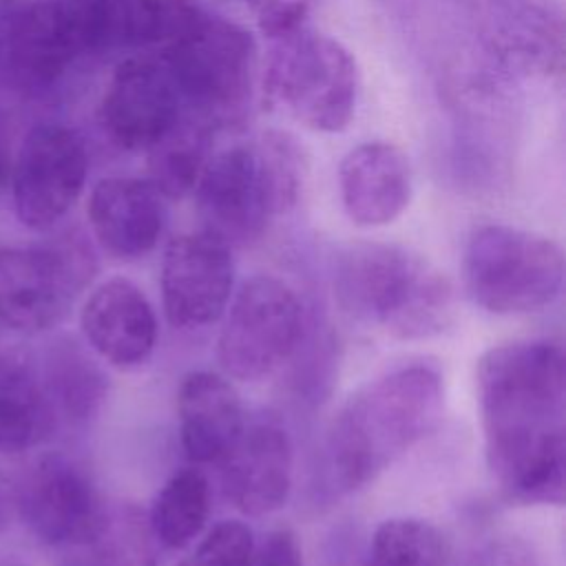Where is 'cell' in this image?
Here are the masks:
<instances>
[{"mask_svg":"<svg viewBox=\"0 0 566 566\" xmlns=\"http://www.w3.org/2000/svg\"><path fill=\"white\" fill-rule=\"evenodd\" d=\"M489 471L517 504H564L566 374L548 340L491 347L475 367Z\"/></svg>","mask_w":566,"mask_h":566,"instance_id":"obj_1","label":"cell"},{"mask_svg":"<svg viewBox=\"0 0 566 566\" xmlns=\"http://www.w3.org/2000/svg\"><path fill=\"white\" fill-rule=\"evenodd\" d=\"M442 407V378L429 365L398 367L363 385L327 431L325 464L332 489L352 493L376 480L433 431Z\"/></svg>","mask_w":566,"mask_h":566,"instance_id":"obj_2","label":"cell"},{"mask_svg":"<svg viewBox=\"0 0 566 566\" xmlns=\"http://www.w3.org/2000/svg\"><path fill=\"white\" fill-rule=\"evenodd\" d=\"M334 296L360 325L400 340L442 334L453 321V285L409 248L356 241L340 248L332 265Z\"/></svg>","mask_w":566,"mask_h":566,"instance_id":"obj_3","label":"cell"},{"mask_svg":"<svg viewBox=\"0 0 566 566\" xmlns=\"http://www.w3.org/2000/svg\"><path fill=\"white\" fill-rule=\"evenodd\" d=\"M305 159L287 133H263L212 153L195 186L203 230L228 245H248L298 201Z\"/></svg>","mask_w":566,"mask_h":566,"instance_id":"obj_4","label":"cell"},{"mask_svg":"<svg viewBox=\"0 0 566 566\" xmlns=\"http://www.w3.org/2000/svg\"><path fill=\"white\" fill-rule=\"evenodd\" d=\"M157 55L166 64L190 122L214 133L248 115L259 80V49L243 27L201 11Z\"/></svg>","mask_w":566,"mask_h":566,"instance_id":"obj_5","label":"cell"},{"mask_svg":"<svg viewBox=\"0 0 566 566\" xmlns=\"http://www.w3.org/2000/svg\"><path fill=\"white\" fill-rule=\"evenodd\" d=\"M469 298L491 314H528L551 305L564 283V250L551 237L489 223L475 228L462 254Z\"/></svg>","mask_w":566,"mask_h":566,"instance_id":"obj_6","label":"cell"},{"mask_svg":"<svg viewBox=\"0 0 566 566\" xmlns=\"http://www.w3.org/2000/svg\"><path fill=\"white\" fill-rule=\"evenodd\" d=\"M263 93L307 128L340 133L356 115L358 66L343 42L305 24L274 40Z\"/></svg>","mask_w":566,"mask_h":566,"instance_id":"obj_7","label":"cell"},{"mask_svg":"<svg viewBox=\"0 0 566 566\" xmlns=\"http://www.w3.org/2000/svg\"><path fill=\"white\" fill-rule=\"evenodd\" d=\"M95 272V252L75 230L33 245L0 248V323L20 334L55 327Z\"/></svg>","mask_w":566,"mask_h":566,"instance_id":"obj_8","label":"cell"},{"mask_svg":"<svg viewBox=\"0 0 566 566\" xmlns=\"http://www.w3.org/2000/svg\"><path fill=\"white\" fill-rule=\"evenodd\" d=\"M217 360L226 376L259 380L276 371L303 338V307L281 279H248L223 312Z\"/></svg>","mask_w":566,"mask_h":566,"instance_id":"obj_9","label":"cell"},{"mask_svg":"<svg viewBox=\"0 0 566 566\" xmlns=\"http://www.w3.org/2000/svg\"><path fill=\"white\" fill-rule=\"evenodd\" d=\"M86 175L88 153L73 128L33 126L15 150L9 179L18 221L31 230L53 228L80 199Z\"/></svg>","mask_w":566,"mask_h":566,"instance_id":"obj_10","label":"cell"},{"mask_svg":"<svg viewBox=\"0 0 566 566\" xmlns=\"http://www.w3.org/2000/svg\"><path fill=\"white\" fill-rule=\"evenodd\" d=\"M15 504L31 535L57 548L86 546L108 511L93 478L64 453H44L29 467Z\"/></svg>","mask_w":566,"mask_h":566,"instance_id":"obj_11","label":"cell"},{"mask_svg":"<svg viewBox=\"0 0 566 566\" xmlns=\"http://www.w3.org/2000/svg\"><path fill=\"white\" fill-rule=\"evenodd\" d=\"M99 124L124 150H153L188 117L181 95L159 55L124 57L102 95Z\"/></svg>","mask_w":566,"mask_h":566,"instance_id":"obj_12","label":"cell"},{"mask_svg":"<svg viewBox=\"0 0 566 566\" xmlns=\"http://www.w3.org/2000/svg\"><path fill=\"white\" fill-rule=\"evenodd\" d=\"M84 55L86 44L69 0H33L20 7L0 42L2 69L22 91H49Z\"/></svg>","mask_w":566,"mask_h":566,"instance_id":"obj_13","label":"cell"},{"mask_svg":"<svg viewBox=\"0 0 566 566\" xmlns=\"http://www.w3.org/2000/svg\"><path fill=\"white\" fill-rule=\"evenodd\" d=\"M161 301L166 318L179 329L217 323L232 294L230 245L208 230L175 237L161 259Z\"/></svg>","mask_w":566,"mask_h":566,"instance_id":"obj_14","label":"cell"},{"mask_svg":"<svg viewBox=\"0 0 566 566\" xmlns=\"http://www.w3.org/2000/svg\"><path fill=\"white\" fill-rule=\"evenodd\" d=\"M86 53L166 49L203 11L197 0H69Z\"/></svg>","mask_w":566,"mask_h":566,"instance_id":"obj_15","label":"cell"},{"mask_svg":"<svg viewBox=\"0 0 566 566\" xmlns=\"http://www.w3.org/2000/svg\"><path fill=\"white\" fill-rule=\"evenodd\" d=\"M292 442L272 418L243 422L237 440L221 458L223 493L245 515L279 511L292 489Z\"/></svg>","mask_w":566,"mask_h":566,"instance_id":"obj_16","label":"cell"},{"mask_svg":"<svg viewBox=\"0 0 566 566\" xmlns=\"http://www.w3.org/2000/svg\"><path fill=\"white\" fill-rule=\"evenodd\" d=\"M80 327L91 349L113 367L144 365L157 343V318L146 294L128 279L99 283L84 301Z\"/></svg>","mask_w":566,"mask_h":566,"instance_id":"obj_17","label":"cell"},{"mask_svg":"<svg viewBox=\"0 0 566 566\" xmlns=\"http://www.w3.org/2000/svg\"><path fill=\"white\" fill-rule=\"evenodd\" d=\"M338 188L343 208L356 226H387L411 201L413 172L409 157L391 142H363L343 157Z\"/></svg>","mask_w":566,"mask_h":566,"instance_id":"obj_18","label":"cell"},{"mask_svg":"<svg viewBox=\"0 0 566 566\" xmlns=\"http://www.w3.org/2000/svg\"><path fill=\"white\" fill-rule=\"evenodd\" d=\"M97 243L115 259L133 261L157 245L166 208L164 197L148 179L106 177L91 190L86 206Z\"/></svg>","mask_w":566,"mask_h":566,"instance_id":"obj_19","label":"cell"},{"mask_svg":"<svg viewBox=\"0 0 566 566\" xmlns=\"http://www.w3.org/2000/svg\"><path fill=\"white\" fill-rule=\"evenodd\" d=\"M179 442L195 464L221 462L243 429V407L232 382L214 371H190L177 389Z\"/></svg>","mask_w":566,"mask_h":566,"instance_id":"obj_20","label":"cell"},{"mask_svg":"<svg viewBox=\"0 0 566 566\" xmlns=\"http://www.w3.org/2000/svg\"><path fill=\"white\" fill-rule=\"evenodd\" d=\"M55 427L57 418L38 369L22 358L0 356V451H29Z\"/></svg>","mask_w":566,"mask_h":566,"instance_id":"obj_21","label":"cell"},{"mask_svg":"<svg viewBox=\"0 0 566 566\" xmlns=\"http://www.w3.org/2000/svg\"><path fill=\"white\" fill-rule=\"evenodd\" d=\"M57 422H86L106 396V376L73 340H57L38 371Z\"/></svg>","mask_w":566,"mask_h":566,"instance_id":"obj_22","label":"cell"},{"mask_svg":"<svg viewBox=\"0 0 566 566\" xmlns=\"http://www.w3.org/2000/svg\"><path fill=\"white\" fill-rule=\"evenodd\" d=\"M210 515V484L199 469L172 473L146 513L153 537L164 548H184L201 535Z\"/></svg>","mask_w":566,"mask_h":566,"instance_id":"obj_23","label":"cell"},{"mask_svg":"<svg viewBox=\"0 0 566 566\" xmlns=\"http://www.w3.org/2000/svg\"><path fill=\"white\" fill-rule=\"evenodd\" d=\"M212 130L186 119L168 139L148 150V181L164 199H179L195 190L210 157Z\"/></svg>","mask_w":566,"mask_h":566,"instance_id":"obj_24","label":"cell"},{"mask_svg":"<svg viewBox=\"0 0 566 566\" xmlns=\"http://www.w3.org/2000/svg\"><path fill=\"white\" fill-rule=\"evenodd\" d=\"M447 559L438 526L420 517H391L376 526L365 566H447Z\"/></svg>","mask_w":566,"mask_h":566,"instance_id":"obj_25","label":"cell"},{"mask_svg":"<svg viewBox=\"0 0 566 566\" xmlns=\"http://www.w3.org/2000/svg\"><path fill=\"white\" fill-rule=\"evenodd\" d=\"M86 548L88 566H157V539L146 513L133 504L108 506L102 528Z\"/></svg>","mask_w":566,"mask_h":566,"instance_id":"obj_26","label":"cell"},{"mask_svg":"<svg viewBox=\"0 0 566 566\" xmlns=\"http://www.w3.org/2000/svg\"><path fill=\"white\" fill-rule=\"evenodd\" d=\"M254 537L250 526L239 520L214 524L181 566H250Z\"/></svg>","mask_w":566,"mask_h":566,"instance_id":"obj_27","label":"cell"},{"mask_svg":"<svg viewBox=\"0 0 566 566\" xmlns=\"http://www.w3.org/2000/svg\"><path fill=\"white\" fill-rule=\"evenodd\" d=\"M259 13V29L265 38L281 40L307 24V2L305 0H276Z\"/></svg>","mask_w":566,"mask_h":566,"instance_id":"obj_28","label":"cell"},{"mask_svg":"<svg viewBox=\"0 0 566 566\" xmlns=\"http://www.w3.org/2000/svg\"><path fill=\"white\" fill-rule=\"evenodd\" d=\"M464 566H535V555L517 537H497L473 551Z\"/></svg>","mask_w":566,"mask_h":566,"instance_id":"obj_29","label":"cell"},{"mask_svg":"<svg viewBox=\"0 0 566 566\" xmlns=\"http://www.w3.org/2000/svg\"><path fill=\"white\" fill-rule=\"evenodd\" d=\"M250 566H303L296 535L287 528L272 531L259 546L254 544Z\"/></svg>","mask_w":566,"mask_h":566,"instance_id":"obj_30","label":"cell"},{"mask_svg":"<svg viewBox=\"0 0 566 566\" xmlns=\"http://www.w3.org/2000/svg\"><path fill=\"white\" fill-rule=\"evenodd\" d=\"M526 11L533 13L539 22L562 29L564 24V2L566 0H522Z\"/></svg>","mask_w":566,"mask_h":566,"instance_id":"obj_31","label":"cell"},{"mask_svg":"<svg viewBox=\"0 0 566 566\" xmlns=\"http://www.w3.org/2000/svg\"><path fill=\"white\" fill-rule=\"evenodd\" d=\"M13 157H15V150L11 146V130H9V124H7L4 115L0 113V192L4 188H9Z\"/></svg>","mask_w":566,"mask_h":566,"instance_id":"obj_32","label":"cell"},{"mask_svg":"<svg viewBox=\"0 0 566 566\" xmlns=\"http://www.w3.org/2000/svg\"><path fill=\"white\" fill-rule=\"evenodd\" d=\"M232 2H239V4H245V7H250V9H254V11H261V9H265L268 4H272V2H276V0H232Z\"/></svg>","mask_w":566,"mask_h":566,"instance_id":"obj_33","label":"cell"}]
</instances>
